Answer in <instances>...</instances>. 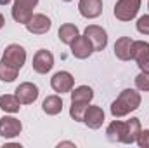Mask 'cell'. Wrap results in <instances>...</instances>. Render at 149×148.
I'll return each mask as SVG.
<instances>
[{
  "instance_id": "obj_1",
  "label": "cell",
  "mask_w": 149,
  "mask_h": 148,
  "mask_svg": "<svg viewBox=\"0 0 149 148\" xmlns=\"http://www.w3.org/2000/svg\"><path fill=\"white\" fill-rule=\"evenodd\" d=\"M141 101H142L141 92H137L135 89H125L111 103V115L114 118L125 117V115L137 110L141 106Z\"/></svg>"
},
{
  "instance_id": "obj_2",
  "label": "cell",
  "mask_w": 149,
  "mask_h": 148,
  "mask_svg": "<svg viewBox=\"0 0 149 148\" xmlns=\"http://www.w3.org/2000/svg\"><path fill=\"white\" fill-rule=\"evenodd\" d=\"M38 5V0H14L12 18L19 25H26L33 16V9Z\"/></svg>"
},
{
  "instance_id": "obj_3",
  "label": "cell",
  "mask_w": 149,
  "mask_h": 148,
  "mask_svg": "<svg viewBox=\"0 0 149 148\" xmlns=\"http://www.w3.org/2000/svg\"><path fill=\"white\" fill-rule=\"evenodd\" d=\"M2 61H5L7 65L14 66L16 70H21L26 63V51L23 45L19 44H10L5 47L3 51V56H2Z\"/></svg>"
},
{
  "instance_id": "obj_4",
  "label": "cell",
  "mask_w": 149,
  "mask_h": 148,
  "mask_svg": "<svg viewBox=\"0 0 149 148\" xmlns=\"http://www.w3.org/2000/svg\"><path fill=\"white\" fill-rule=\"evenodd\" d=\"M141 9V0H118L114 5V18L120 21H132Z\"/></svg>"
},
{
  "instance_id": "obj_5",
  "label": "cell",
  "mask_w": 149,
  "mask_h": 148,
  "mask_svg": "<svg viewBox=\"0 0 149 148\" xmlns=\"http://www.w3.org/2000/svg\"><path fill=\"white\" fill-rule=\"evenodd\" d=\"M83 35L90 40L92 47H94V52L97 51H104L106 45H108V33L102 26H97V25H88L83 32Z\"/></svg>"
},
{
  "instance_id": "obj_6",
  "label": "cell",
  "mask_w": 149,
  "mask_h": 148,
  "mask_svg": "<svg viewBox=\"0 0 149 148\" xmlns=\"http://www.w3.org/2000/svg\"><path fill=\"white\" fill-rule=\"evenodd\" d=\"M132 59H135L141 72H149V44L144 40H134Z\"/></svg>"
},
{
  "instance_id": "obj_7",
  "label": "cell",
  "mask_w": 149,
  "mask_h": 148,
  "mask_svg": "<svg viewBox=\"0 0 149 148\" xmlns=\"http://www.w3.org/2000/svg\"><path fill=\"white\" fill-rule=\"evenodd\" d=\"M52 68H54V56H52V52L47 51V49L37 51L35 56H33V70L40 75H45L49 73Z\"/></svg>"
},
{
  "instance_id": "obj_8",
  "label": "cell",
  "mask_w": 149,
  "mask_h": 148,
  "mask_svg": "<svg viewBox=\"0 0 149 148\" xmlns=\"http://www.w3.org/2000/svg\"><path fill=\"white\" fill-rule=\"evenodd\" d=\"M74 85V78L70 72H57V73L52 75L50 78V87L59 92V94H64V92H71Z\"/></svg>"
},
{
  "instance_id": "obj_9",
  "label": "cell",
  "mask_w": 149,
  "mask_h": 148,
  "mask_svg": "<svg viewBox=\"0 0 149 148\" xmlns=\"http://www.w3.org/2000/svg\"><path fill=\"white\" fill-rule=\"evenodd\" d=\"M14 92H16V98L19 99L21 105H31V103H35L38 94H40L38 87L33 82H23V84H19Z\"/></svg>"
},
{
  "instance_id": "obj_10",
  "label": "cell",
  "mask_w": 149,
  "mask_h": 148,
  "mask_svg": "<svg viewBox=\"0 0 149 148\" xmlns=\"http://www.w3.org/2000/svg\"><path fill=\"white\" fill-rule=\"evenodd\" d=\"M21 131H23V124L16 117H2L0 118V136L2 138H5V140L16 138L21 134Z\"/></svg>"
},
{
  "instance_id": "obj_11",
  "label": "cell",
  "mask_w": 149,
  "mask_h": 148,
  "mask_svg": "<svg viewBox=\"0 0 149 148\" xmlns=\"http://www.w3.org/2000/svg\"><path fill=\"white\" fill-rule=\"evenodd\" d=\"M70 47H71V54H73L76 59H87V58H90L92 52H94V47H92L90 40L85 37V35H83V37L78 35V37L70 44Z\"/></svg>"
},
{
  "instance_id": "obj_12",
  "label": "cell",
  "mask_w": 149,
  "mask_h": 148,
  "mask_svg": "<svg viewBox=\"0 0 149 148\" xmlns=\"http://www.w3.org/2000/svg\"><path fill=\"white\" fill-rule=\"evenodd\" d=\"M24 26H26V30H28L30 33H33V35H43V33H47V32L50 30L52 21H50L45 14H33V16L30 18V21H28Z\"/></svg>"
},
{
  "instance_id": "obj_13",
  "label": "cell",
  "mask_w": 149,
  "mask_h": 148,
  "mask_svg": "<svg viewBox=\"0 0 149 148\" xmlns=\"http://www.w3.org/2000/svg\"><path fill=\"white\" fill-rule=\"evenodd\" d=\"M83 124L88 127V129H99L102 124H104V111L101 106H95V105H88L85 115H83Z\"/></svg>"
},
{
  "instance_id": "obj_14",
  "label": "cell",
  "mask_w": 149,
  "mask_h": 148,
  "mask_svg": "<svg viewBox=\"0 0 149 148\" xmlns=\"http://www.w3.org/2000/svg\"><path fill=\"white\" fill-rule=\"evenodd\" d=\"M78 11L87 19H95L102 14V0H80Z\"/></svg>"
},
{
  "instance_id": "obj_15",
  "label": "cell",
  "mask_w": 149,
  "mask_h": 148,
  "mask_svg": "<svg viewBox=\"0 0 149 148\" xmlns=\"http://www.w3.org/2000/svg\"><path fill=\"white\" fill-rule=\"evenodd\" d=\"M106 136L111 143H123L127 140V122L121 120H113L106 129Z\"/></svg>"
},
{
  "instance_id": "obj_16",
  "label": "cell",
  "mask_w": 149,
  "mask_h": 148,
  "mask_svg": "<svg viewBox=\"0 0 149 148\" xmlns=\"http://www.w3.org/2000/svg\"><path fill=\"white\" fill-rule=\"evenodd\" d=\"M132 47L134 40L130 37H120L114 42V56L120 61H130L132 59Z\"/></svg>"
},
{
  "instance_id": "obj_17",
  "label": "cell",
  "mask_w": 149,
  "mask_h": 148,
  "mask_svg": "<svg viewBox=\"0 0 149 148\" xmlns=\"http://www.w3.org/2000/svg\"><path fill=\"white\" fill-rule=\"evenodd\" d=\"M42 110L45 111L47 115H59L63 111V99L57 94L47 96L42 103Z\"/></svg>"
},
{
  "instance_id": "obj_18",
  "label": "cell",
  "mask_w": 149,
  "mask_h": 148,
  "mask_svg": "<svg viewBox=\"0 0 149 148\" xmlns=\"http://www.w3.org/2000/svg\"><path fill=\"white\" fill-rule=\"evenodd\" d=\"M78 35H80V33H78V28H76L74 25H71V23H64V25H61V28H59V32H57L59 40H61L63 44H66V45H70Z\"/></svg>"
},
{
  "instance_id": "obj_19",
  "label": "cell",
  "mask_w": 149,
  "mask_h": 148,
  "mask_svg": "<svg viewBox=\"0 0 149 148\" xmlns=\"http://www.w3.org/2000/svg\"><path fill=\"white\" fill-rule=\"evenodd\" d=\"M71 94V101H80V103H90L94 99V91L88 85H78L74 87Z\"/></svg>"
},
{
  "instance_id": "obj_20",
  "label": "cell",
  "mask_w": 149,
  "mask_h": 148,
  "mask_svg": "<svg viewBox=\"0 0 149 148\" xmlns=\"http://www.w3.org/2000/svg\"><path fill=\"white\" fill-rule=\"evenodd\" d=\"M0 108L3 111H7V113H17L19 108H21V103L16 98V94L14 96L12 94H3V96H0Z\"/></svg>"
},
{
  "instance_id": "obj_21",
  "label": "cell",
  "mask_w": 149,
  "mask_h": 148,
  "mask_svg": "<svg viewBox=\"0 0 149 148\" xmlns=\"http://www.w3.org/2000/svg\"><path fill=\"white\" fill-rule=\"evenodd\" d=\"M139 131H141V120H139V118L134 117V118L127 120V145L135 143Z\"/></svg>"
},
{
  "instance_id": "obj_22",
  "label": "cell",
  "mask_w": 149,
  "mask_h": 148,
  "mask_svg": "<svg viewBox=\"0 0 149 148\" xmlns=\"http://www.w3.org/2000/svg\"><path fill=\"white\" fill-rule=\"evenodd\" d=\"M17 73H19V70H16L14 66H10L0 59V80L2 82H14L17 78Z\"/></svg>"
},
{
  "instance_id": "obj_23",
  "label": "cell",
  "mask_w": 149,
  "mask_h": 148,
  "mask_svg": "<svg viewBox=\"0 0 149 148\" xmlns=\"http://www.w3.org/2000/svg\"><path fill=\"white\" fill-rule=\"evenodd\" d=\"M88 103H80V101H71V108H70V117L74 122H83V115L87 110Z\"/></svg>"
},
{
  "instance_id": "obj_24",
  "label": "cell",
  "mask_w": 149,
  "mask_h": 148,
  "mask_svg": "<svg viewBox=\"0 0 149 148\" xmlns=\"http://www.w3.org/2000/svg\"><path fill=\"white\" fill-rule=\"evenodd\" d=\"M135 87L137 91L149 92V72H141L135 77Z\"/></svg>"
},
{
  "instance_id": "obj_25",
  "label": "cell",
  "mask_w": 149,
  "mask_h": 148,
  "mask_svg": "<svg viewBox=\"0 0 149 148\" xmlns=\"http://www.w3.org/2000/svg\"><path fill=\"white\" fill-rule=\"evenodd\" d=\"M135 26H137V32H139V33H142V35H149V14L141 16V18L137 19Z\"/></svg>"
},
{
  "instance_id": "obj_26",
  "label": "cell",
  "mask_w": 149,
  "mask_h": 148,
  "mask_svg": "<svg viewBox=\"0 0 149 148\" xmlns=\"http://www.w3.org/2000/svg\"><path fill=\"white\" fill-rule=\"evenodd\" d=\"M135 143L141 148H149V129H141L139 131Z\"/></svg>"
},
{
  "instance_id": "obj_27",
  "label": "cell",
  "mask_w": 149,
  "mask_h": 148,
  "mask_svg": "<svg viewBox=\"0 0 149 148\" xmlns=\"http://www.w3.org/2000/svg\"><path fill=\"white\" fill-rule=\"evenodd\" d=\"M64 145H68V147H74V143H71V141H63V143H59V147H64Z\"/></svg>"
},
{
  "instance_id": "obj_28",
  "label": "cell",
  "mask_w": 149,
  "mask_h": 148,
  "mask_svg": "<svg viewBox=\"0 0 149 148\" xmlns=\"http://www.w3.org/2000/svg\"><path fill=\"white\" fill-rule=\"evenodd\" d=\"M3 25H5V19H3V16H2V14H0V30H2V28H3Z\"/></svg>"
},
{
  "instance_id": "obj_29",
  "label": "cell",
  "mask_w": 149,
  "mask_h": 148,
  "mask_svg": "<svg viewBox=\"0 0 149 148\" xmlns=\"http://www.w3.org/2000/svg\"><path fill=\"white\" fill-rule=\"evenodd\" d=\"M9 2H10V0H0V5H7Z\"/></svg>"
},
{
  "instance_id": "obj_30",
  "label": "cell",
  "mask_w": 149,
  "mask_h": 148,
  "mask_svg": "<svg viewBox=\"0 0 149 148\" xmlns=\"http://www.w3.org/2000/svg\"><path fill=\"white\" fill-rule=\"evenodd\" d=\"M63 2H71V0H63Z\"/></svg>"
},
{
  "instance_id": "obj_31",
  "label": "cell",
  "mask_w": 149,
  "mask_h": 148,
  "mask_svg": "<svg viewBox=\"0 0 149 148\" xmlns=\"http://www.w3.org/2000/svg\"><path fill=\"white\" fill-rule=\"evenodd\" d=\"M148 9H149V2H148Z\"/></svg>"
}]
</instances>
